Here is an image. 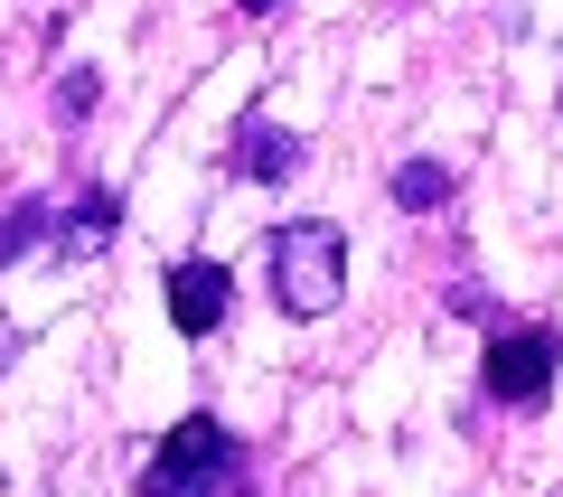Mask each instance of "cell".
<instances>
[{
  "mask_svg": "<svg viewBox=\"0 0 563 497\" xmlns=\"http://www.w3.org/2000/svg\"><path fill=\"white\" fill-rule=\"evenodd\" d=\"M263 273H273V300H282L291 319H329V310L347 300V225H339V217H291V225H273Z\"/></svg>",
  "mask_w": 563,
  "mask_h": 497,
  "instance_id": "6da1fadb",
  "label": "cell"
},
{
  "mask_svg": "<svg viewBox=\"0 0 563 497\" xmlns=\"http://www.w3.org/2000/svg\"><path fill=\"white\" fill-rule=\"evenodd\" d=\"M554 366H563V339L544 329V319L498 329V339H488V404H507V413H536V404L554 395Z\"/></svg>",
  "mask_w": 563,
  "mask_h": 497,
  "instance_id": "7a4b0ae2",
  "label": "cell"
},
{
  "mask_svg": "<svg viewBox=\"0 0 563 497\" xmlns=\"http://www.w3.org/2000/svg\"><path fill=\"white\" fill-rule=\"evenodd\" d=\"M225 460H235V432H225L217 413H188L179 432L161 441V460L141 470V497H188L207 470H225Z\"/></svg>",
  "mask_w": 563,
  "mask_h": 497,
  "instance_id": "3957f363",
  "label": "cell"
},
{
  "mask_svg": "<svg viewBox=\"0 0 563 497\" xmlns=\"http://www.w3.org/2000/svg\"><path fill=\"white\" fill-rule=\"evenodd\" d=\"M225 310H235V273L225 263H169V319H179V339H217Z\"/></svg>",
  "mask_w": 563,
  "mask_h": 497,
  "instance_id": "277c9868",
  "label": "cell"
},
{
  "mask_svg": "<svg viewBox=\"0 0 563 497\" xmlns=\"http://www.w3.org/2000/svg\"><path fill=\"white\" fill-rule=\"evenodd\" d=\"M235 169H244V179H291V169H301V141L282 132V122L244 113L235 122Z\"/></svg>",
  "mask_w": 563,
  "mask_h": 497,
  "instance_id": "5b68a950",
  "label": "cell"
},
{
  "mask_svg": "<svg viewBox=\"0 0 563 497\" xmlns=\"http://www.w3.org/2000/svg\"><path fill=\"white\" fill-rule=\"evenodd\" d=\"M47 244H57V254H103V244H113V198H103V188H85V198L47 225Z\"/></svg>",
  "mask_w": 563,
  "mask_h": 497,
  "instance_id": "8992f818",
  "label": "cell"
},
{
  "mask_svg": "<svg viewBox=\"0 0 563 497\" xmlns=\"http://www.w3.org/2000/svg\"><path fill=\"white\" fill-rule=\"evenodd\" d=\"M451 198V169H442V159H404V169H395V207H413V217H422V207H442Z\"/></svg>",
  "mask_w": 563,
  "mask_h": 497,
  "instance_id": "52a82bcc",
  "label": "cell"
},
{
  "mask_svg": "<svg viewBox=\"0 0 563 497\" xmlns=\"http://www.w3.org/2000/svg\"><path fill=\"white\" fill-rule=\"evenodd\" d=\"M29 244H47V207H38V198L10 207V225H0V263H20Z\"/></svg>",
  "mask_w": 563,
  "mask_h": 497,
  "instance_id": "ba28073f",
  "label": "cell"
},
{
  "mask_svg": "<svg viewBox=\"0 0 563 497\" xmlns=\"http://www.w3.org/2000/svg\"><path fill=\"white\" fill-rule=\"evenodd\" d=\"M188 497H254V488H244V460H225V470H207V478H198Z\"/></svg>",
  "mask_w": 563,
  "mask_h": 497,
  "instance_id": "9c48e42d",
  "label": "cell"
},
{
  "mask_svg": "<svg viewBox=\"0 0 563 497\" xmlns=\"http://www.w3.org/2000/svg\"><path fill=\"white\" fill-rule=\"evenodd\" d=\"M66 113H95V66H66Z\"/></svg>",
  "mask_w": 563,
  "mask_h": 497,
  "instance_id": "30bf717a",
  "label": "cell"
},
{
  "mask_svg": "<svg viewBox=\"0 0 563 497\" xmlns=\"http://www.w3.org/2000/svg\"><path fill=\"white\" fill-rule=\"evenodd\" d=\"M244 10H254V20H273V10H282V0H244Z\"/></svg>",
  "mask_w": 563,
  "mask_h": 497,
  "instance_id": "8fae6325",
  "label": "cell"
}]
</instances>
